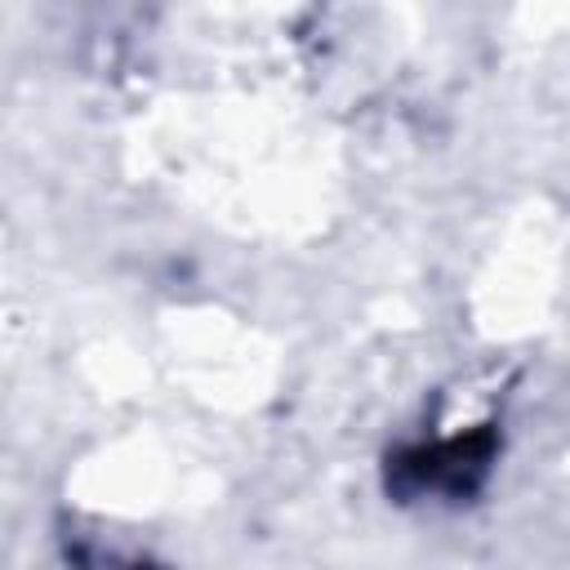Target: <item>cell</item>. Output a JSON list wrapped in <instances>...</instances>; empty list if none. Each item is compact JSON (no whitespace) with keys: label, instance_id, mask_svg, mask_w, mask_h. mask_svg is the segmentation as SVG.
<instances>
[{"label":"cell","instance_id":"cell-1","mask_svg":"<svg viewBox=\"0 0 570 570\" xmlns=\"http://www.w3.org/2000/svg\"><path fill=\"white\" fill-rule=\"evenodd\" d=\"M494 454V436L476 432L463 441H445L432 450H410L396 459V485L401 490H450V494H468L476 485V476L490 468Z\"/></svg>","mask_w":570,"mask_h":570}]
</instances>
